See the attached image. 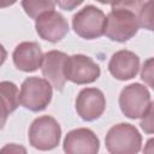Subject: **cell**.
I'll use <instances>...</instances> for the list:
<instances>
[{
    "instance_id": "cell-14",
    "label": "cell",
    "mask_w": 154,
    "mask_h": 154,
    "mask_svg": "<svg viewBox=\"0 0 154 154\" xmlns=\"http://www.w3.org/2000/svg\"><path fill=\"white\" fill-rule=\"evenodd\" d=\"M0 93H1V124L4 125L7 116L12 113L20 102H19L18 89L16 84L12 82H2L0 84Z\"/></svg>"
},
{
    "instance_id": "cell-6",
    "label": "cell",
    "mask_w": 154,
    "mask_h": 154,
    "mask_svg": "<svg viewBox=\"0 0 154 154\" xmlns=\"http://www.w3.org/2000/svg\"><path fill=\"white\" fill-rule=\"evenodd\" d=\"M119 105L126 117L131 119L140 118L150 105V94L146 87L138 83L130 84L122 90Z\"/></svg>"
},
{
    "instance_id": "cell-3",
    "label": "cell",
    "mask_w": 154,
    "mask_h": 154,
    "mask_svg": "<svg viewBox=\"0 0 154 154\" xmlns=\"http://www.w3.org/2000/svg\"><path fill=\"white\" fill-rule=\"evenodd\" d=\"M138 26L140 23L135 12L126 10H112L106 17L105 34L113 41L124 42L137 32Z\"/></svg>"
},
{
    "instance_id": "cell-19",
    "label": "cell",
    "mask_w": 154,
    "mask_h": 154,
    "mask_svg": "<svg viewBox=\"0 0 154 154\" xmlns=\"http://www.w3.org/2000/svg\"><path fill=\"white\" fill-rule=\"evenodd\" d=\"M141 78L147 83L149 87L154 89V58L146 60L141 71Z\"/></svg>"
},
{
    "instance_id": "cell-18",
    "label": "cell",
    "mask_w": 154,
    "mask_h": 154,
    "mask_svg": "<svg viewBox=\"0 0 154 154\" xmlns=\"http://www.w3.org/2000/svg\"><path fill=\"white\" fill-rule=\"evenodd\" d=\"M141 128L147 134H154V102L149 105V107L142 116Z\"/></svg>"
},
{
    "instance_id": "cell-13",
    "label": "cell",
    "mask_w": 154,
    "mask_h": 154,
    "mask_svg": "<svg viewBox=\"0 0 154 154\" xmlns=\"http://www.w3.org/2000/svg\"><path fill=\"white\" fill-rule=\"evenodd\" d=\"M45 55L35 42H22L13 52L14 65L25 72H32L42 66Z\"/></svg>"
},
{
    "instance_id": "cell-21",
    "label": "cell",
    "mask_w": 154,
    "mask_h": 154,
    "mask_svg": "<svg viewBox=\"0 0 154 154\" xmlns=\"http://www.w3.org/2000/svg\"><path fill=\"white\" fill-rule=\"evenodd\" d=\"M6 152H10V153H25V149L22 148V147H18L16 144H10V146H6L5 148L1 149V153H6Z\"/></svg>"
},
{
    "instance_id": "cell-22",
    "label": "cell",
    "mask_w": 154,
    "mask_h": 154,
    "mask_svg": "<svg viewBox=\"0 0 154 154\" xmlns=\"http://www.w3.org/2000/svg\"><path fill=\"white\" fill-rule=\"evenodd\" d=\"M144 153H154V138H150L146 147H144Z\"/></svg>"
},
{
    "instance_id": "cell-1",
    "label": "cell",
    "mask_w": 154,
    "mask_h": 154,
    "mask_svg": "<svg viewBox=\"0 0 154 154\" xmlns=\"http://www.w3.org/2000/svg\"><path fill=\"white\" fill-rule=\"evenodd\" d=\"M106 147L113 154H134L141 149L142 138L131 124H117L106 135Z\"/></svg>"
},
{
    "instance_id": "cell-15",
    "label": "cell",
    "mask_w": 154,
    "mask_h": 154,
    "mask_svg": "<svg viewBox=\"0 0 154 154\" xmlns=\"http://www.w3.org/2000/svg\"><path fill=\"white\" fill-rule=\"evenodd\" d=\"M55 0H23L22 6L31 18H38L42 13L53 11Z\"/></svg>"
},
{
    "instance_id": "cell-20",
    "label": "cell",
    "mask_w": 154,
    "mask_h": 154,
    "mask_svg": "<svg viewBox=\"0 0 154 154\" xmlns=\"http://www.w3.org/2000/svg\"><path fill=\"white\" fill-rule=\"evenodd\" d=\"M55 2L66 11H71L75 7H77L78 5H81L83 2V0H55Z\"/></svg>"
},
{
    "instance_id": "cell-24",
    "label": "cell",
    "mask_w": 154,
    "mask_h": 154,
    "mask_svg": "<svg viewBox=\"0 0 154 154\" xmlns=\"http://www.w3.org/2000/svg\"><path fill=\"white\" fill-rule=\"evenodd\" d=\"M97 1L101 4H111L112 2V0H97Z\"/></svg>"
},
{
    "instance_id": "cell-9",
    "label": "cell",
    "mask_w": 154,
    "mask_h": 154,
    "mask_svg": "<svg viewBox=\"0 0 154 154\" xmlns=\"http://www.w3.org/2000/svg\"><path fill=\"white\" fill-rule=\"evenodd\" d=\"M36 31L43 40L58 42L67 34L69 24L60 13L48 11L36 18Z\"/></svg>"
},
{
    "instance_id": "cell-23",
    "label": "cell",
    "mask_w": 154,
    "mask_h": 154,
    "mask_svg": "<svg viewBox=\"0 0 154 154\" xmlns=\"http://www.w3.org/2000/svg\"><path fill=\"white\" fill-rule=\"evenodd\" d=\"M17 0H0V6L4 8V7H7L10 5H13Z\"/></svg>"
},
{
    "instance_id": "cell-16",
    "label": "cell",
    "mask_w": 154,
    "mask_h": 154,
    "mask_svg": "<svg viewBox=\"0 0 154 154\" xmlns=\"http://www.w3.org/2000/svg\"><path fill=\"white\" fill-rule=\"evenodd\" d=\"M137 18L140 26L148 30H154V0H149L142 5Z\"/></svg>"
},
{
    "instance_id": "cell-8",
    "label": "cell",
    "mask_w": 154,
    "mask_h": 154,
    "mask_svg": "<svg viewBox=\"0 0 154 154\" xmlns=\"http://www.w3.org/2000/svg\"><path fill=\"white\" fill-rule=\"evenodd\" d=\"M106 100L101 90L96 88L83 89L76 99V111L84 120H95L105 111Z\"/></svg>"
},
{
    "instance_id": "cell-12",
    "label": "cell",
    "mask_w": 154,
    "mask_h": 154,
    "mask_svg": "<svg viewBox=\"0 0 154 154\" xmlns=\"http://www.w3.org/2000/svg\"><path fill=\"white\" fill-rule=\"evenodd\" d=\"M140 67L138 57L130 51H119L114 53L109 60L108 70L111 75L120 81L134 78Z\"/></svg>"
},
{
    "instance_id": "cell-2",
    "label": "cell",
    "mask_w": 154,
    "mask_h": 154,
    "mask_svg": "<svg viewBox=\"0 0 154 154\" xmlns=\"http://www.w3.org/2000/svg\"><path fill=\"white\" fill-rule=\"evenodd\" d=\"M52 99L51 82L38 77H30L24 81L19 93V102L34 112L45 109Z\"/></svg>"
},
{
    "instance_id": "cell-5",
    "label": "cell",
    "mask_w": 154,
    "mask_h": 154,
    "mask_svg": "<svg viewBox=\"0 0 154 154\" xmlns=\"http://www.w3.org/2000/svg\"><path fill=\"white\" fill-rule=\"evenodd\" d=\"M72 25L77 35L83 38H96L105 34L106 17L95 6H85L73 16Z\"/></svg>"
},
{
    "instance_id": "cell-17",
    "label": "cell",
    "mask_w": 154,
    "mask_h": 154,
    "mask_svg": "<svg viewBox=\"0 0 154 154\" xmlns=\"http://www.w3.org/2000/svg\"><path fill=\"white\" fill-rule=\"evenodd\" d=\"M144 0H112L111 5L113 10H126L135 12L140 11Z\"/></svg>"
},
{
    "instance_id": "cell-4",
    "label": "cell",
    "mask_w": 154,
    "mask_h": 154,
    "mask_svg": "<svg viewBox=\"0 0 154 154\" xmlns=\"http://www.w3.org/2000/svg\"><path fill=\"white\" fill-rule=\"evenodd\" d=\"M60 125L49 116L35 119L29 129V141L34 148L41 150L53 149L60 141Z\"/></svg>"
},
{
    "instance_id": "cell-10",
    "label": "cell",
    "mask_w": 154,
    "mask_h": 154,
    "mask_svg": "<svg viewBox=\"0 0 154 154\" xmlns=\"http://www.w3.org/2000/svg\"><path fill=\"white\" fill-rule=\"evenodd\" d=\"M64 150L69 154H95L99 150V140L89 129H76L66 135Z\"/></svg>"
},
{
    "instance_id": "cell-11",
    "label": "cell",
    "mask_w": 154,
    "mask_h": 154,
    "mask_svg": "<svg viewBox=\"0 0 154 154\" xmlns=\"http://www.w3.org/2000/svg\"><path fill=\"white\" fill-rule=\"evenodd\" d=\"M67 55L63 52L51 51L45 54L42 63V73L47 81L53 84L58 90H63L66 81L65 76V64Z\"/></svg>"
},
{
    "instance_id": "cell-7",
    "label": "cell",
    "mask_w": 154,
    "mask_h": 154,
    "mask_svg": "<svg viewBox=\"0 0 154 154\" xmlns=\"http://www.w3.org/2000/svg\"><path fill=\"white\" fill-rule=\"evenodd\" d=\"M66 79L77 83L85 84L96 81L100 76V67L89 57L83 54H75L67 57L65 64Z\"/></svg>"
}]
</instances>
